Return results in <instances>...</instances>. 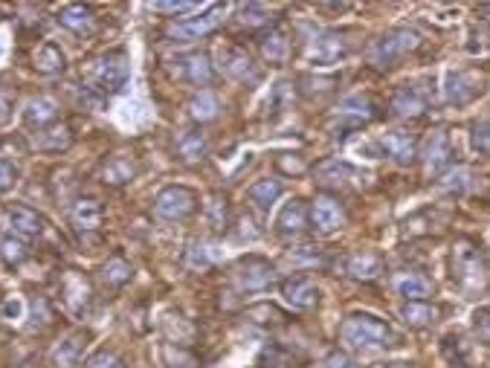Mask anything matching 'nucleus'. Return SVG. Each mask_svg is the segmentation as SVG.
Listing matches in <instances>:
<instances>
[{
	"label": "nucleus",
	"instance_id": "34",
	"mask_svg": "<svg viewBox=\"0 0 490 368\" xmlns=\"http://www.w3.org/2000/svg\"><path fill=\"white\" fill-rule=\"evenodd\" d=\"M438 313L442 311L430 302H407L404 308H400V320L412 328H433L438 322Z\"/></svg>",
	"mask_w": 490,
	"mask_h": 368
},
{
	"label": "nucleus",
	"instance_id": "47",
	"mask_svg": "<svg viewBox=\"0 0 490 368\" xmlns=\"http://www.w3.org/2000/svg\"><path fill=\"white\" fill-rule=\"evenodd\" d=\"M319 368H360V365H357V360H351L348 354L334 351V354H328V357L322 360V365H319Z\"/></svg>",
	"mask_w": 490,
	"mask_h": 368
},
{
	"label": "nucleus",
	"instance_id": "24",
	"mask_svg": "<svg viewBox=\"0 0 490 368\" xmlns=\"http://www.w3.org/2000/svg\"><path fill=\"white\" fill-rule=\"evenodd\" d=\"M221 247L215 244V241H209V238H195V241H188V247L183 252V264L188 270H209L212 264H218L221 261Z\"/></svg>",
	"mask_w": 490,
	"mask_h": 368
},
{
	"label": "nucleus",
	"instance_id": "5",
	"mask_svg": "<svg viewBox=\"0 0 490 368\" xmlns=\"http://www.w3.org/2000/svg\"><path fill=\"white\" fill-rule=\"evenodd\" d=\"M151 209H154V218L166 221V223L186 221L197 212V192L188 186H166L157 192L154 206Z\"/></svg>",
	"mask_w": 490,
	"mask_h": 368
},
{
	"label": "nucleus",
	"instance_id": "44",
	"mask_svg": "<svg viewBox=\"0 0 490 368\" xmlns=\"http://www.w3.org/2000/svg\"><path fill=\"white\" fill-rule=\"evenodd\" d=\"M291 264H319L322 261V247H299L296 252H291Z\"/></svg>",
	"mask_w": 490,
	"mask_h": 368
},
{
	"label": "nucleus",
	"instance_id": "11",
	"mask_svg": "<svg viewBox=\"0 0 490 368\" xmlns=\"http://www.w3.org/2000/svg\"><path fill=\"white\" fill-rule=\"evenodd\" d=\"M0 221H4L12 238H38L47 226L41 215L30 206H21V203H9V206H4Z\"/></svg>",
	"mask_w": 490,
	"mask_h": 368
},
{
	"label": "nucleus",
	"instance_id": "15",
	"mask_svg": "<svg viewBox=\"0 0 490 368\" xmlns=\"http://www.w3.org/2000/svg\"><path fill=\"white\" fill-rule=\"evenodd\" d=\"M282 296L293 311H313L322 299V290L308 276H291L282 282Z\"/></svg>",
	"mask_w": 490,
	"mask_h": 368
},
{
	"label": "nucleus",
	"instance_id": "3",
	"mask_svg": "<svg viewBox=\"0 0 490 368\" xmlns=\"http://www.w3.org/2000/svg\"><path fill=\"white\" fill-rule=\"evenodd\" d=\"M418 47V32L404 30V27H395V30H386L374 38L366 49V61L374 70H389L395 67L400 58L412 49Z\"/></svg>",
	"mask_w": 490,
	"mask_h": 368
},
{
	"label": "nucleus",
	"instance_id": "23",
	"mask_svg": "<svg viewBox=\"0 0 490 368\" xmlns=\"http://www.w3.org/2000/svg\"><path fill=\"white\" fill-rule=\"evenodd\" d=\"M174 154L180 162H200L209 154V139L204 128H186L174 139Z\"/></svg>",
	"mask_w": 490,
	"mask_h": 368
},
{
	"label": "nucleus",
	"instance_id": "28",
	"mask_svg": "<svg viewBox=\"0 0 490 368\" xmlns=\"http://www.w3.org/2000/svg\"><path fill=\"white\" fill-rule=\"evenodd\" d=\"M73 145V134L67 125H49L44 131H35L32 134V148L44 151V154H61Z\"/></svg>",
	"mask_w": 490,
	"mask_h": 368
},
{
	"label": "nucleus",
	"instance_id": "54",
	"mask_svg": "<svg viewBox=\"0 0 490 368\" xmlns=\"http://www.w3.org/2000/svg\"><path fill=\"white\" fill-rule=\"evenodd\" d=\"M0 56H4V44H0Z\"/></svg>",
	"mask_w": 490,
	"mask_h": 368
},
{
	"label": "nucleus",
	"instance_id": "38",
	"mask_svg": "<svg viewBox=\"0 0 490 368\" xmlns=\"http://www.w3.org/2000/svg\"><path fill=\"white\" fill-rule=\"evenodd\" d=\"M317 174L322 177L325 183H346V177H357V171L348 166L343 160H328L317 166Z\"/></svg>",
	"mask_w": 490,
	"mask_h": 368
},
{
	"label": "nucleus",
	"instance_id": "2",
	"mask_svg": "<svg viewBox=\"0 0 490 368\" xmlns=\"http://www.w3.org/2000/svg\"><path fill=\"white\" fill-rule=\"evenodd\" d=\"M339 339L351 351H383L398 346V334L392 331V325H386L383 320L369 313L348 316L343 328H339Z\"/></svg>",
	"mask_w": 490,
	"mask_h": 368
},
{
	"label": "nucleus",
	"instance_id": "36",
	"mask_svg": "<svg viewBox=\"0 0 490 368\" xmlns=\"http://www.w3.org/2000/svg\"><path fill=\"white\" fill-rule=\"evenodd\" d=\"M218 110H221V101H218V96L212 93V91H200V93L192 96V101H188V117H192L195 122L215 119Z\"/></svg>",
	"mask_w": 490,
	"mask_h": 368
},
{
	"label": "nucleus",
	"instance_id": "49",
	"mask_svg": "<svg viewBox=\"0 0 490 368\" xmlns=\"http://www.w3.org/2000/svg\"><path fill=\"white\" fill-rule=\"evenodd\" d=\"M0 311H4V316H9V320H18L21 311H23V304H21L18 299H6V302H4V308H0Z\"/></svg>",
	"mask_w": 490,
	"mask_h": 368
},
{
	"label": "nucleus",
	"instance_id": "25",
	"mask_svg": "<svg viewBox=\"0 0 490 368\" xmlns=\"http://www.w3.org/2000/svg\"><path fill=\"white\" fill-rule=\"evenodd\" d=\"M58 101L53 96H35L27 101V108H23V122L30 125V128H38L44 131L49 125L58 122Z\"/></svg>",
	"mask_w": 490,
	"mask_h": 368
},
{
	"label": "nucleus",
	"instance_id": "41",
	"mask_svg": "<svg viewBox=\"0 0 490 368\" xmlns=\"http://www.w3.org/2000/svg\"><path fill=\"white\" fill-rule=\"evenodd\" d=\"M470 145H473V151H479L482 157H490V122L473 125V131H470Z\"/></svg>",
	"mask_w": 490,
	"mask_h": 368
},
{
	"label": "nucleus",
	"instance_id": "42",
	"mask_svg": "<svg viewBox=\"0 0 490 368\" xmlns=\"http://www.w3.org/2000/svg\"><path fill=\"white\" fill-rule=\"evenodd\" d=\"M238 18H241V23L256 27V23H270V12H267V6H261V4H247V6L238 9Z\"/></svg>",
	"mask_w": 490,
	"mask_h": 368
},
{
	"label": "nucleus",
	"instance_id": "13",
	"mask_svg": "<svg viewBox=\"0 0 490 368\" xmlns=\"http://www.w3.org/2000/svg\"><path fill=\"white\" fill-rule=\"evenodd\" d=\"M311 223L313 230L322 235H331L346 226V209L334 195H317V200L311 203Z\"/></svg>",
	"mask_w": 490,
	"mask_h": 368
},
{
	"label": "nucleus",
	"instance_id": "8",
	"mask_svg": "<svg viewBox=\"0 0 490 368\" xmlns=\"http://www.w3.org/2000/svg\"><path fill=\"white\" fill-rule=\"evenodd\" d=\"M348 49H351V41H346V32L322 30L308 41V58L317 67H331L348 56Z\"/></svg>",
	"mask_w": 490,
	"mask_h": 368
},
{
	"label": "nucleus",
	"instance_id": "21",
	"mask_svg": "<svg viewBox=\"0 0 490 368\" xmlns=\"http://www.w3.org/2000/svg\"><path fill=\"white\" fill-rule=\"evenodd\" d=\"M105 221V209L96 197H79L70 206V226L75 232H96Z\"/></svg>",
	"mask_w": 490,
	"mask_h": 368
},
{
	"label": "nucleus",
	"instance_id": "7",
	"mask_svg": "<svg viewBox=\"0 0 490 368\" xmlns=\"http://www.w3.org/2000/svg\"><path fill=\"white\" fill-rule=\"evenodd\" d=\"M218 67L226 79L238 84H258L261 82V67L253 61V56L241 47H221L218 49Z\"/></svg>",
	"mask_w": 490,
	"mask_h": 368
},
{
	"label": "nucleus",
	"instance_id": "20",
	"mask_svg": "<svg viewBox=\"0 0 490 368\" xmlns=\"http://www.w3.org/2000/svg\"><path fill=\"white\" fill-rule=\"evenodd\" d=\"M377 148H381L383 157H392L395 162H412L418 157V143H415V136L407 134V131H386L377 139Z\"/></svg>",
	"mask_w": 490,
	"mask_h": 368
},
{
	"label": "nucleus",
	"instance_id": "1",
	"mask_svg": "<svg viewBox=\"0 0 490 368\" xmlns=\"http://www.w3.org/2000/svg\"><path fill=\"white\" fill-rule=\"evenodd\" d=\"M450 276H452V285H456L464 296H479L487 290L490 276L485 267V258L470 238H459L456 244H452Z\"/></svg>",
	"mask_w": 490,
	"mask_h": 368
},
{
	"label": "nucleus",
	"instance_id": "31",
	"mask_svg": "<svg viewBox=\"0 0 490 368\" xmlns=\"http://www.w3.org/2000/svg\"><path fill=\"white\" fill-rule=\"evenodd\" d=\"M58 23L65 30L75 32V35H91L93 27H96V15L91 6H82V4H73V6H65L58 15Z\"/></svg>",
	"mask_w": 490,
	"mask_h": 368
},
{
	"label": "nucleus",
	"instance_id": "33",
	"mask_svg": "<svg viewBox=\"0 0 490 368\" xmlns=\"http://www.w3.org/2000/svg\"><path fill=\"white\" fill-rule=\"evenodd\" d=\"M99 278H102V285L108 290H119L125 287L134 278V267L122 256H113L102 264V270H99Z\"/></svg>",
	"mask_w": 490,
	"mask_h": 368
},
{
	"label": "nucleus",
	"instance_id": "6",
	"mask_svg": "<svg viewBox=\"0 0 490 368\" xmlns=\"http://www.w3.org/2000/svg\"><path fill=\"white\" fill-rule=\"evenodd\" d=\"M58 287H61V304L67 308V313L75 316V320H84L93 308V287L87 282V276L79 270H67L61 276Z\"/></svg>",
	"mask_w": 490,
	"mask_h": 368
},
{
	"label": "nucleus",
	"instance_id": "9",
	"mask_svg": "<svg viewBox=\"0 0 490 368\" xmlns=\"http://www.w3.org/2000/svg\"><path fill=\"white\" fill-rule=\"evenodd\" d=\"M223 12H226L223 6H209L204 15L171 23V27L166 30V38H171V41H197V38H204L212 30L221 27V23H223Z\"/></svg>",
	"mask_w": 490,
	"mask_h": 368
},
{
	"label": "nucleus",
	"instance_id": "35",
	"mask_svg": "<svg viewBox=\"0 0 490 368\" xmlns=\"http://www.w3.org/2000/svg\"><path fill=\"white\" fill-rule=\"evenodd\" d=\"M339 117L354 119V122H372L377 117V105L372 96H348L339 105Z\"/></svg>",
	"mask_w": 490,
	"mask_h": 368
},
{
	"label": "nucleus",
	"instance_id": "39",
	"mask_svg": "<svg viewBox=\"0 0 490 368\" xmlns=\"http://www.w3.org/2000/svg\"><path fill=\"white\" fill-rule=\"evenodd\" d=\"M244 316H247L249 322H258V325H279L284 320V313L276 308V304H267V302L256 304V308H249Z\"/></svg>",
	"mask_w": 490,
	"mask_h": 368
},
{
	"label": "nucleus",
	"instance_id": "43",
	"mask_svg": "<svg viewBox=\"0 0 490 368\" xmlns=\"http://www.w3.org/2000/svg\"><path fill=\"white\" fill-rule=\"evenodd\" d=\"M154 12H169V15H188V12L200 9L192 0H180V4H169V0H157V4H151Z\"/></svg>",
	"mask_w": 490,
	"mask_h": 368
},
{
	"label": "nucleus",
	"instance_id": "27",
	"mask_svg": "<svg viewBox=\"0 0 490 368\" xmlns=\"http://www.w3.org/2000/svg\"><path fill=\"white\" fill-rule=\"evenodd\" d=\"M134 177H136V160L131 154H113L105 160V166H102V183L105 186H113V188L128 186Z\"/></svg>",
	"mask_w": 490,
	"mask_h": 368
},
{
	"label": "nucleus",
	"instance_id": "30",
	"mask_svg": "<svg viewBox=\"0 0 490 368\" xmlns=\"http://www.w3.org/2000/svg\"><path fill=\"white\" fill-rule=\"evenodd\" d=\"M282 192H284L282 180H276V177H264V180H256L247 188V197L258 212H270L276 206V200L282 197Z\"/></svg>",
	"mask_w": 490,
	"mask_h": 368
},
{
	"label": "nucleus",
	"instance_id": "12",
	"mask_svg": "<svg viewBox=\"0 0 490 368\" xmlns=\"http://www.w3.org/2000/svg\"><path fill=\"white\" fill-rule=\"evenodd\" d=\"M485 93L482 87V79L476 73H468V70H452L447 73L444 79V99L450 101V105H470L473 99H479Z\"/></svg>",
	"mask_w": 490,
	"mask_h": 368
},
{
	"label": "nucleus",
	"instance_id": "19",
	"mask_svg": "<svg viewBox=\"0 0 490 368\" xmlns=\"http://www.w3.org/2000/svg\"><path fill=\"white\" fill-rule=\"evenodd\" d=\"M258 49L267 65L279 67L287 61V56H291V35H287V30L279 27V23H273V27H267L258 35Z\"/></svg>",
	"mask_w": 490,
	"mask_h": 368
},
{
	"label": "nucleus",
	"instance_id": "51",
	"mask_svg": "<svg viewBox=\"0 0 490 368\" xmlns=\"http://www.w3.org/2000/svg\"><path fill=\"white\" fill-rule=\"evenodd\" d=\"M9 113H12V105H9V99L0 93V125H4L9 119Z\"/></svg>",
	"mask_w": 490,
	"mask_h": 368
},
{
	"label": "nucleus",
	"instance_id": "50",
	"mask_svg": "<svg viewBox=\"0 0 490 368\" xmlns=\"http://www.w3.org/2000/svg\"><path fill=\"white\" fill-rule=\"evenodd\" d=\"M276 166H279V169L284 166V160H282V154H279V157H276ZM287 171H293V174H299V171H305V166H302V160L296 157V160L291 162V166H287Z\"/></svg>",
	"mask_w": 490,
	"mask_h": 368
},
{
	"label": "nucleus",
	"instance_id": "46",
	"mask_svg": "<svg viewBox=\"0 0 490 368\" xmlns=\"http://www.w3.org/2000/svg\"><path fill=\"white\" fill-rule=\"evenodd\" d=\"M15 180H18V169L12 166L9 160H4V157H0V195H4V192H9V188L15 186Z\"/></svg>",
	"mask_w": 490,
	"mask_h": 368
},
{
	"label": "nucleus",
	"instance_id": "45",
	"mask_svg": "<svg viewBox=\"0 0 490 368\" xmlns=\"http://www.w3.org/2000/svg\"><path fill=\"white\" fill-rule=\"evenodd\" d=\"M84 368H125L122 360L117 357V354H110V351H96L91 360L84 363Z\"/></svg>",
	"mask_w": 490,
	"mask_h": 368
},
{
	"label": "nucleus",
	"instance_id": "17",
	"mask_svg": "<svg viewBox=\"0 0 490 368\" xmlns=\"http://www.w3.org/2000/svg\"><path fill=\"white\" fill-rule=\"evenodd\" d=\"M426 108H430V96H426L424 91H418V87H398V91L392 93V99H389V110L395 113V117H404V119H418L426 113Z\"/></svg>",
	"mask_w": 490,
	"mask_h": 368
},
{
	"label": "nucleus",
	"instance_id": "18",
	"mask_svg": "<svg viewBox=\"0 0 490 368\" xmlns=\"http://www.w3.org/2000/svg\"><path fill=\"white\" fill-rule=\"evenodd\" d=\"M346 273L357 282H374L386 273V258L374 250H357L346 258Z\"/></svg>",
	"mask_w": 490,
	"mask_h": 368
},
{
	"label": "nucleus",
	"instance_id": "37",
	"mask_svg": "<svg viewBox=\"0 0 490 368\" xmlns=\"http://www.w3.org/2000/svg\"><path fill=\"white\" fill-rule=\"evenodd\" d=\"M470 169H464V166H459V169H450L442 180H438V188H444V192H456V195H461V192H468L470 188Z\"/></svg>",
	"mask_w": 490,
	"mask_h": 368
},
{
	"label": "nucleus",
	"instance_id": "40",
	"mask_svg": "<svg viewBox=\"0 0 490 368\" xmlns=\"http://www.w3.org/2000/svg\"><path fill=\"white\" fill-rule=\"evenodd\" d=\"M0 256H4L9 264H21L23 258L30 256V252H27V247H23L18 238H12V235H9V238L0 241Z\"/></svg>",
	"mask_w": 490,
	"mask_h": 368
},
{
	"label": "nucleus",
	"instance_id": "14",
	"mask_svg": "<svg viewBox=\"0 0 490 368\" xmlns=\"http://www.w3.org/2000/svg\"><path fill=\"white\" fill-rule=\"evenodd\" d=\"M171 73L178 75L180 82L195 84V87H206L215 79V70H212L206 53H183L178 58H171Z\"/></svg>",
	"mask_w": 490,
	"mask_h": 368
},
{
	"label": "nucleus",
	"instance_id": "22",
	"mask_svg": "<svg viewBox=\"0 0 490 368\" xmlns=\"http://www.w3.org/2000/svg\"><path fill=\"white\" fill-rule=\"evenodd\" d=\"M421 160L430 171H442L444 166H450L452 143H450V134L444 128H435L430 136H426V143L421 148Z\"/></svg>",
	"mask_w": 490,
	"mask_h": 368
},
{
	"label": "nucleus",
	"instance_id": "16",
	"mask_svg": "<svg viewBox=\"0 0 490 368\" xmlns=\"http://www.w3.org/2000/svg\"><path fill=\"white\" fill-rule=\"evenodd\" d=\"M308 223H311V209H308V203L302 200V197H293V200H287L284 206L279 209V215H276V232H279L282 238H293V235H302L308 230Z\"/></svg>",
	"mask_w": 490,
	"mask_h": 368
},
{
	"label": "nucleus",
	"instance_id": "48",
	"mask_svg": "<svg viewBox=\"0 0 490 368\" xmlns=\"http://www.w3.org/2000/svg\"><path fill=\"white\" fill-rule=\"evenodd\" d=\"M473 328H476V334H479V339L490 342V311H476Z\"/></svg>",
	"mask_w": 490,
	"mask_h": 368
},
{
	"label": "nucleus",
	"instance_id": "52",
	"mask_svg": "<svg viewBox=\"0 0 490 368\" xmlns=\"http://www.w3.org/2000/svg\"><path fill=\"white\" fill-rule=\"evenodd\" d=\"M383 368H418L415 363H386Z\"/></svg>",
	"mask_w": 490,
	"mask_h": 368
},
{
	"label": "nucleus",
	"instance_id": "53",
	"mask_svg": "<svg viewBox=\"0 0 490 368\" xmlns=\"http://www.w3.org/2000/svg\"><path fill=\"white\" fill-rule=\"evenodd\" d=\"M18 368H41V365H38V363H32V360H30V363H23V365H18Z\"/></svg>",
	"mask_w": 490,
	"mask_h": 368
},
{
	"label": "nucleus",
	"instance_id": "32",
	"mask_svg": "<svg viewBox=\"0 0 490 368\" xmlns=\"http://www.w3.org/2000/svg\"><path fill=\"white\" fill-rule=\"evenodd\" d=\"M35 70L38 73H44V75H56V73H65L67 67V56H65V49H61L56 41H47L35 49Z\"/></svg>",
	"mask_w": 490,
	"mask_h": 368
},
{
	"label": "nucleus",
	"instance_id": "10",
	"mask_svg": "<svg viewBox=\"0 0 490 368\" xmlns=\"http://www.w3.org/2000/svg\"><path fill=\"white\" fill-rule=\"evenodd\" d=\"M232 278H235V285L247 290V294H253V290H264V287H270L273 285V278H276V270H273V264L267 258H261V256H247L241 258L232 267Z\"/></svg>",
	"mask_w": 490,
	"mask_h": 368
},
{
	"label": "nucleus",
	"instance_id": "29",
	"mask_svg": "<svg viewBox=\"0 0 490 368\" xmlns=\"http://www.w3.org/2000/svg\"><path fill=\"white\" fill-rule=\"evenodd\" d=\"M84 346H87V334H82V331L67 334V337L61 339L58 346L53 348V365H56V368H75V365L82 363Z\"/></svg>",
	"mask_w": 490,
	"mask_h": 368
},
{
	"label": "nucleus",
	"instance_id": "4",
	"mask_svg": "<svg viewBox=\"0 0 490 368\" xmlns=\"http://www.w3.org/2000/svg\"><path fill=\"white\" fill-rule=\"evenodd\" d=\"M91 82L93 91H99L102 96L122 93L131 82V58L122 49H110V53L99 56L91 67Z\"/></svg>",
	"mask_w": 490,
	"mask_h": 368
},
{
	"label": "nucleus",
	"instance_id": "26",
	"mask_svg": "<svg viewBox=\"0 0 490 368\" xmlns=\"http://www.w3.org/2000/svg\"><path fill=\"white\" fill-rule=\"evenodd\" d=\"M392 285H395V294L407 302H426L435 294L433 278H426L421 273H400V276H395Z\"/></svg>",
	"mask_w": 490,
	"mask_h": 368
}]
</instances>
